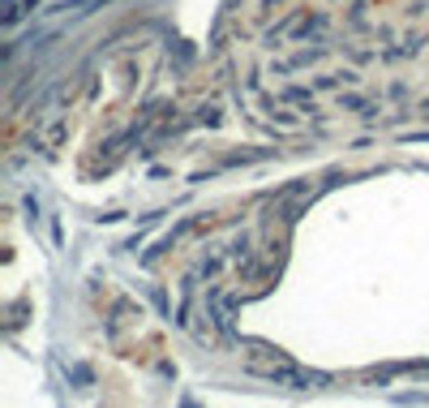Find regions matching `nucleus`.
Instances as JSON below:
<instances>
[{"label":"nucleus","mask_w":429,"mask_h":408,"mask_svg":"<svg viewBox=\"0 0 429 408\" xmlns=\"http://www.w3.org/2000/svg\"><path fill=\"white\" fill-rule=\"evenodd\" d=\"M266 382L275 387H288V391H318V387H331V374L322 370H296V366H270V370H258Z\"/></svg>","instance_id":"f257e3e1"},{"label":"nucleus","mask_w":429,"mask_h":408,"mask_svg":"<svg viewBox=\"0 0 429 408\" xmlns=\"http://www.w3.org/2000/svg\"><path fill=\"white\" fill-rule=\"evenodd\" d=\"M73 382H90V370L86 366H73Z\"/></svg>","instance_id":"f03ea898"}]
</instances>
